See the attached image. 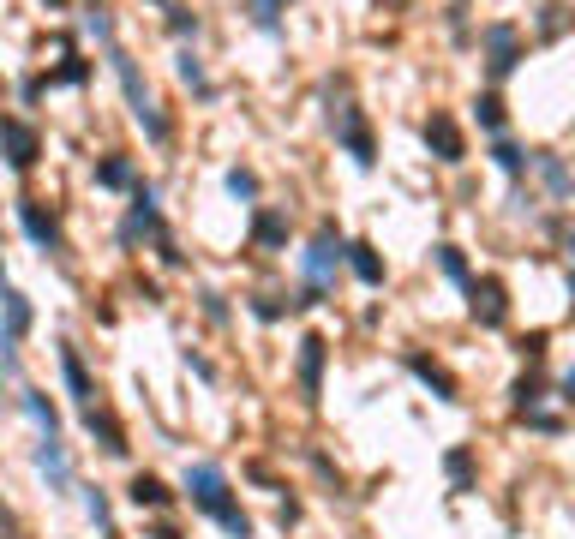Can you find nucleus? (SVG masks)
I'll use <instances>...</instances> for the list:
<instances>
[{"instance_id":"obj_1","label":"nucleus","mask_w":575,"mask_h":539,"mask_svg":"<svg viewBox=\"0 0 575 539\" xmlns=\"http://www.w3.org/2000/svg\"><path fill=\"white\" fill-rule=\"evenodd\" d=\"M186 498H192V510H204L228 539H252V516L240 510V498H234V486H228V474L216 462H192L186 468Z\"/></svg>"},{"instance_id":"obj_2","label":"nucleus","mask_w":575,"mask_h":539,"mask_svg":"<svg viewBox=\"0 0 575 539\" xmlns=\"http://www.w3.org/2000/svg\"><path fill=\"white\" fill-rule=\"evenodd\" d=\"M342 258H348V240L336 234V222H318V234H312L306 252H300V270H306V294H300V306H324V294H330Z\"/></svg>"},{"instance_id":"obj_3","label":"nucleus","mask_w":575,"mask_h":539,"mask_svg":"<svg viewBox=\"0 0 575 539\" xmlns=\"http://www.w3.org/2000/svg\"><path fill=\"white\" fill-rule=\"evenodd\" d=\"M108 60H114V72H120V90H126V108H132V120L162 144L168 138V120H162V108H156V96H150V84H144V72H138V60L126 54V48H108Z\"/></svg>"},{"instance_id":"obj_4","label":"nucleus","mask_w":575,"mask_h":539,"mask_svg":"<svg viewBox=\"0 0 575 539\" xmlns=\"http://www.w3.org/2000/svg\"><path fill=\"white\" fill-rule=\"evenodd\" d=\"M0 156H6L18 174H30L36 156H42V132H36L30 120H18V114H0Z\"/></svg>"},{"instance_id":"obj_5","label":"nucleus","mask_w":575,"mask_h":539,"mask_svg":"<svg viewBox=\"0 0 575 539\" xmlns=\"http://www.w3.org/2000/svg\"><path fill=\"white\" fill-rule=\"evenodd\" d=\"M336 144L360 162V168H372L378 162V144H372V126H366V114L354 108V102H342L336 108Z\"/></svg>"},{"instance_id":"obj_6","label":"nucleus","mask_w":575,"mask_h":539,"mask_svg":"<svg viewBox=\"0 0 575 539\" xmlns=\"http://www.w3.org/2000/svg\"><path fill=\"white\" fill-rule=\"evenodd\" d=\"M120 240H126V246H138V240H168V228H162V210H156V192H150V186H132V210H126Z\"/></svg>"},{"instance_id":"obj_7","label":"nucleus","mask_w":575,"mask_h":539,"mask_svg":"<svg viewBox=\"0 0 575 539\" xmlns=\"http://www.w3.org/2000/svg\"><path fill=\"white\" fill-rule=\"evenodd\" d=\"M468 312H474V324L504 330V318H510V294H504V282H498V276L468 282Z\"/></svg>"},{"instance_id":"obj_8","label":"nucleus","mask_w":575,"mask_h":539,"mask_svg":"<svg viewBox=\"0 0 575 539\" xmlns=\"http://www.w3.org/2000/svg\"><path fill=\"white\" fill-rule=\"evenodd\" d=\"M516 60H522V36H516V24H492V30H486V72H492V78H510Z\"/></svg>"},{"instance_id":"obj_9","label":"nucleus","mask_w":575,"mask_h":539,"mask_svg":"<svg viewBox=\"0 0 575 539\" xmlns=\"http://www.w3.org/2000/svg\"><path fill=\"white\" fill-rule=\"evenodd\" d=\"M60 378H66V396L78 402V414L96 408V378H90V366H84V354L72 342H60Z\"/></svg>"},{"instance_id":"obj_10","label":"nucleus","mask_w":575,"mask_h":539,"mask_svg":"<svg viewBox=\"0 0 575 539\" xmlns=\"http://www.w3.org/2000/svg\"><path fill=\"white\" fill-rule=\"evenodd\" d=\"M30 462H36V474L48 480V492H72V462H66V444H60V438H36Z\"/></svg>"},{"instance_id":"obj_11","label":"nucleus","mask_w":575,"mask_h":539,"mask_svg":"<svg viewBox=\"0 0 575 539\" xmlns=\"http://www.w3.org/2000/svg\"><path fill=\"white\" fill-rule=\"evenodd\" d=\"M18 222L42 252H60V222H54V210H42V198H18Z\"/></svg>"},{"instance_id":"obj_12","label":"nucleus","mask_w":575,"mask_h":539,"mask_svg":"<svg viewBox=\"0 0 575 539\" xmlns=\"http://www.w3.org/2000/svg\"><path fill=\"white\" fill-rule=\"evenodd\" d=\"M324 360H330V342L306 336L300 342V390H306V402H318V390H324Z\"/></svg>"},{"instance_id":"obj_13","label":"nucleus","mask_w":575,"mask_h":539,"mask_svg":"<svg viewBox=\"0 0 575 539\" xmlns=\"http://www.w3.org/2000/svg\"><path fill=\"white\" fill-rule=\"evenodd\" d=\"M426 144L438 150V162H462V156H468V144H462V126H456L450 114H432V120H426Z\"/></svg>"},{"instance_id":"obj_14","label":"nucleus","mask_w":575,"mask_h":539,"mask_svg":"<svg viewBox=\"0 0 575 539\" xmlns=\"http://www.w3.org/2000/svg\"><path fill=\"white\" fill-rule=\"evenodd\" d=\"M90 78V60H66V66H54V72H36V78H24V102H36L42 90H54V84H84Z\"/></svg>"},{"instance_id":"obj_15","label":"nucleus","mask_w":575,"mask_h":539,"mask_svg":"<svg viewBox=\"0 0 575 539\" xmlns=\"http://www.w3.org/2000/svg\"><path fill=\"white\" fill-rule=\"evenodd\" d=\"M366 288H384V258H378V246L372 240H348V258H342Z\"/></svg>"},{"instance_id":"obj_16","label":"nucleus","mask_w":575,"mask_h":539,"mask_svg":"<svg viewBox=\"0 0 575 539\" xmlns=\"http://www.w3.org/2000/svg\"><path fill=\"white\" fill-rule=\"evenodd\" d=\"M30 324H36L30 300H24V294L6 282V288H0V330H6V336H30Z\"/></svg>"},{"instance_id":"obj_17","label":"nucleus","mask_w":575,"mask_h":539,"mask_svg":"<svg viewBox=\"0 0 575 539\" xmlns=\"http://www.w3.org/2000/svg\"><path fill=\"white\" fill-rule=\"evenodd\" d=\"M408 372H414L426 390H438V402H456V396H462V390H456V378H450L438 360H426V354H408Z\"/></svg>"},{"instance_id":"obj_18","label":"nucleus","mask_w":575,"mask_h":539,"mask_svg":"<svg viewBox=\"0 0 575 539\" xmlns=\"http://www.w3.org/2000/svg\"><path fill=\"white\" fill-rule=\"evenodd\" d=\"M84 426H90V438H102V450L108 456H126V432H120V420L96 402V408H84Z\"/></svg>"},{"instance_id":"obj_19","label":"nucleus","mask_w":575,"mask_h":539,"mask_svg":"<svg viewBox=\"0 0 575 539\" xmlns=\"http://www.w3.org/2000/svg\"><path fill=\"white\" fill-rule=\"evenodd\" d=\"M252 240H258L264 252H282V246H288V216H282V210H258Z\"/></svg>"},{"instance_id":"obj_20","label":"nucleus","mask_w":575,"mask_h":539,"mask_svg":"<svg viewBox=\"0 0 575 539\" xmlns=\"http://www.w3.org/2000/svg\"><path fill=\"white\" fill-rule=\"evenodd\" d=\"M18 408L36 420V432H42V438H60V414H54V402H48L42 390H24V396H18Z\"/></svg>"},{"instance_id":"obj_21","label":"nucleus","mask_w":575,"mask_h":539,"mask_svg":"<svg viewBox=\"0 0 575 539\" xmlns=\"http://www.w3.org/2000/svg\"><path fill=\"white\" fill-rule=\"evenodd\" d=\"M126 498H132L138 510H162V504H168L174 492H168V486H162L156 474H132V486H126Z\"/></svg>"},{"instance_id":"obj_22","label":"nucleus","mask_w":575,"mask_h":539,"mask_svg":"<svg viewBox=\"0 0 575 539\" xmlns=\"http://www.w3.org/2000/svg\"><path fill=\"white\" fill-rule=\"evenodd\" d=\"M84 510H90V522H96V534L102 539H120V528H114V504H108L102 486H84Z\"/></svg>"},{"instance_id":"obj_23","label":"nucleus","mask_w":575,"mask_h":539,"mask_svg":"<svg viewBox=\"0 0 575 539\" xmlns=\"http://www.w3.org/2000/svg\"><path fill=\"white\" fill-rule=\"evenodd\" d=\"M96 186H108V192H132V186H138V174H132V162H126V156H108V162H96Z\"/></svg>"},{"instance_id":"obj_24","label":"nucleus","mask_w":575,"mask_h":539,"mask_svg":"<svg viewBox=\"0 0 575 539\" xmlns=\"http://www.w3.org/2000/svg\"><path fill=\"white\" fill-rule=\"evenodd\" d=\"M492 162H498V168H504L510 180H522V174L534 168V156H528L522 144H510V138H498V144H492Z\"/></svg>"},{"instance_id":"obj_25","label":"nucleus","mask_w":575,"mask_h":539,"mask_svg":"<svg viewBox=\"0 0 575 539\" xmlns=\"http://www.w3.org/2000/svg\"><path fill=\"white\" fill-rule=\"evenodd\" d=\"M534 168L546 174V186H552L558 198H570V192H575V174L564 168V162H558V156H552V150H540V156H534Z\"/></svg>"},{"instance_id":"obj_26","label":"nucleus","mask_w":575,"mask_h":539,"mask_svg":"<svg viewBox=\"0 0 575 539\" xmlns=\"http://www.w3.org/2000/svg\"><path fill=\"white\" fill-rule=\"evenodd\" d=\"M438 270H444L450 282H462V288L474 282V276H468V258H462V246H438Z\"/></svg>"},{"instance_id":"obj_27","label":"nucleus","mask_w":575,"mask_h":539,"mask_svg":"<svg viewBox=\"0 0 575 539\" xmlns=\"http://www.w3.org/2000/svg\"><path fill=\"white\" fill-rule=\"evenodd\" d=\"M444 468H450L456 492H468V486H474V450H450V456H444Z\"/></svg>"},{"instance_id":"obj_28","label":"nucleus","mask_w":575,"mask_h":539,"mask_svg":"<svg viewBox=\"0 0 575 539\" xmlns=\"http://www.w3.org/2000/svg\"><path fill=\"white\" fill-rule=\"evenodd\" d=\"M174 66H180V78H186L198 96H210V78H204V66H198V54H192V48H180V60H174Z\"/></svg>"},{"instance_id":"obj_29","label":"nucleus","mask_w":575,"mask_h":539,"mask_svg":"<svg viewBox=\"0 0 575 539\" xmlns=\"http://www.w3.org/2000/svg\"><path fill=\"white\" fill-rule=\"evenodd\" d=\"M474 120H480V126H486V132H504V102H498V96H492V90H486V96H480V102H474Z\"/></svg>"},{"instance_id":"obj_30","label":"nucleus","mask_w":575,"mask_h":539,"mask_svg":"<svg viewBox=\"0 0 575 539\" xmlns=\"http://www.w3.org/2000/svg\"><path fill=\"white\" fill-rule=\"evenodd\" d=\"M282 6H288V0H252V24L276 36V30H282Z\"/></svg>"},{"instance_id":"obj_31","label":"nucleus","mask_w":575,"mask_h":539,"mask_svg":"<svg viewBox=\"0 0 575 539\" xmlns=\"http://www.w3.org/2000/svg\"><path fill=\"white\" fill-rule=\"evenodd\" d=\"M222 186H228V198H258V174L252 168H228Z\"/></svg>"},{"instance_id":"obj_32","label":"nucleus","mask_w":575,"mask_h":539,"mask_svg":"<svg viewBox=\"0 0 575 539\" xmlns=\"http://www.w3.org/2000/svg\"><path fill=\"white\" fill-rule=\"evenodd\" d=\"M540 402H546V384H540V378H522V384H516V408H522V414H534Z\"/></svg>"},{"instance_id":"obj_33","label":"nucleus","mask_w":575,"mask_h":539,"mask_svg":"<svg viewBox=\"0 0 575 539\" xmlns=\"http://www.w3.org/2000/svg\"><path fill=\"white\" fill-rule=\"evenodd\" d=\"M168 30H174V36H198V18H192L186 6H168Z\"/></svg>"},{"instance_id":"obj_34","label":"nucleus","mask_w":575,"mask_h":539,"mask_svg":"<svg viewBox=\"0 0 575 539\" xmlns=\"http://www.w3.org/2000/svg\"><path fill=\"white\" fill-rule=\"evenodd\" d=\"M0 372H18V336L0 330Z\"/></svg>"},{"instance_id":"obj_35","label":"nucleus","mask_w":575,"mask_h":539,"mask_svg":"<svg viewBox=\"0 0 575 539\" xmlns=\"http://www.w3.org/2000/svg\"><path fill=\"white\" fill-rule=\"evenodd\" d=\"M564 24H570V12H564V6H546V18H540V30H546V36H558Z\"/></svg>"},{"instance_id":"obj_36","label":"nucleus","mask_w":575,"mask_h":539,"mask_svg":"<svg viewBox=\"0 0 575 539\" xmlns=\"http://www.w3.org/2000/svg\"><path fill=\"white\" fill-rule=\"evenodd\" d=\"M558 402H575V366L558 378Z\"/></svg>"},{"instance_id":"obj_37","label":"nucleus","mask_w":575,"mask_h":539,"mask_svg":"<svg viewBox=\"0 0 575 539\" xmlns=\"http://www.w3.org/2000/svg\"><path fill=\"white\" fill-rule=\"evenodd\" d=\"M570 252H575V234H570Z\"/></svg>"}]
</instances>
